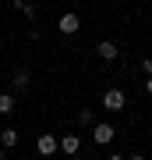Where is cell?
Segmentation results:
<instances>
[{
	"instance_id": "8fae6325",
	"label": "cell",
	"mask_w": 152,
	"mask_h": 160,
	"mask_svg": "<svg viewBox=\"0 0 152 160\" xmlns=\"http://www.w3.org/2000/svg\"><path fill=\"white\" fill-rule=\"evenodd\" d=\"M0 146H4V149L18 146V128H4V132H0Z\"/></svg>"
},
{
	"instance_id": "e0dca14e",
	"label": "cell",
	"mask_w": 152,
	"mask_h": 160,
	"mask_svg": "<svg viewBox=\"0 0 152 160\" xmlns=\"http://www.w3.org/2000/svg\"><path fill=\"white\" fill-rule=\"evenodd\" d=\"M85 160H92V157H85Z\"/></svg>"
},
{
	"instance_id": "277c9868",
	"label": "cell",
	"mask_w": 152,
	"mask_h": 160,
	"mask_svg": "<svg viewBox=\"0 0 152 160\" xmlns=\"http://www.w3.org/2000/svg\"><path fill=\"white\" fill-rule=\"evenodd\" d=\"M57 146H60V139L50 135V132H43V135L35 139V149H39L43 157H53V153H57Z\"/></svg>"
},
{
	"instance_id": "7a4b0ae2",
	"label": "cell",
	"mask_w": 152,
	"mask_h": 160,
	"mask_svg": "<svg viewBox=\"0 0 152 160\" xmlns=\"http://www.w3.org/2000/svg\"><path fill=\"white\" fill-rule=\"evenodd\" d=\"M113 135H117V132H113L110 121H96V125H92V142H96V146H110Z\"/></svg>"
},
{
	"instance_id": "5bb4252c",
	"label": "cell",
	"mask_w": 152,
	"mask_h": 160,
	"mask_svg": "<svg viewBox=\"0 0 152 160\" xmlns=\"http://www.w3.org/2000/svg\"><path fill=\"white\" fill-rule=\"evenodd\" d=\"M145 89H149V92H152V75H149V82H145Z\"/></svg>"
},
{
	"instance_id": "8992f818",
	"label": "cell",
	"mask_w": 152,
	"mask_h": 160,
	"mask_svg": "<svg viewBox=\"0 0 152 160\" xmlns=\"http://www.w3.org/2000/svg\"><path fill=\"white\" fill-rule=\"evenodd\" d=\"M78 149H81V135H74V132H67V135H60V153L74 157Z\"/></svg>"
},
{
	"instance_id": "5b68a950",
	"label": "cell",
	"mask_w": 152,
	"mask_h": 160,
	"mask_svg": "<svg viewBox=\"0 0 152 160\" xmlns=\"http://www.w3.org/2000/svg\"><path fill=\"white\" fill-rule=\"evenodd\" d=\"M96 57L110 64V61L120 57V50H117V43H113V39H103V43H96Z\"/></svg>"
},
{
	"instance_id": "2e32d148",
	"label": "cell",
	"mask_w": 152,
	"mask_h": 160,
	"mask_svg": "<svg viewBox=\"0 0 152 160\" xmlns=\"http://www.w3.org/2000/svg\"><path fill=\"white\" fill-rule=\"evenodd\" d=\"M0 160H4V146H0Z\"/></svg>"
},
{
	"instance_id": "52a82bcc",
	"label": "cell",
	"mask_w": 152,
	"mask_h": 160,
	"mask_svg": "<svg viewBox=\"0 0 152 160\" xmlns=\"http://www.w3.org/2000/svg\"><path fill=\"white\" fill-rule=\"evenodd\" d=\"M28 86H32V78H28V71H14V78H11V92L14 96H25Z\"/></svg>"
},
{
	"instance_id": "7c38bea8",
	"label": "cell",
	"mask_w": 152,
	"mask_h": 160,
	"mask_svg": "<svg viewBox=\"0 0 152 160\" xmlns=\"http://www.w3.org/2000/svg\"><path fill=\"white\" fill-rule=\"evenodd\" d=\"M141 71H145V75H152V57H145V61H141Z\"/></svg>"
},
{
	"instance_id": "4fadbf2b",
	"label": "cell",
	"mask_w": 152,
	"mask_h": 160,
	"mask_svg": "<svg viewBox=\"0 0 152 160\" xmlns=\"http://www.w3.org/2000/svg\"><path fill=\"white\" fill-rule=\"evenodd\" d=\"M106 160H127V157H120V153H110V157H106Z\"/></svg>"
},
{
	"instance_id": "30bf717a",
	"label": "cell",
	"mask_w": 152,
	"mask_h": 160,
	"mask_svg": "<svg viewBox=\"0 0 152 160\" xmlns=\"http://www.w3.org/2000/svg\"><path fill=\"white\" fill-rule=\"evenodd\" d=\"M14 114V92H0V118Z\"/></svg>"
},
{
	"instance_id": "6da1fadb",
	"label": "cell",
	"mask_w": 152,
	"mask_h": 160,
	"mask_svg": "<svg viewBox=\"0 0 152 160\" xmlns=\"http://www.w3.org/2000/svg\"><path fill=\"white\" fill-rule=\"evenodd\" d=\"M124 107H127L124 89H106L103 92V110H113V114H117V110H124Z\"/></svg>"
},
{
	"instance_id": "9c48e42d",
	"label": "cell",
	"mask_w": 152,
	"mask_h": 160,
	"mask_svg": "<svg viewBox=\"0 0 152 160\" xmlns=\"http://www.w3.org/2000/svg\"><path fill=\"white\" fill-rule=\"evenodd\" d=\"M74 121H78L81 128H92V125H96V110H89V107H81L78 114H74Z\"/></svg>"
},
{
	"instance_id": "9a60e30c",
	"label": "cell",
	"mask_w": 152,
	"mask_h": 160,
	"mask_svg": "<svg viewBox=\"0 0 152 160\" xmlns=\"http://www.w3.org/2000/svg\"><path fill=\"white\" fill-rule=\"evenodd\" d=\"M127 160H145V157H141V153H135V157H127Z\"/></svg>"
},
{
	"instance_id": "ba28073f",
	"label": "cell",
	"mask_w": 152,
	"mask_h": 160,
	"mask_svg": "<svg viewBox=\"0 0 152 160\" xmlns=\"http://www.w3.org/2000/svg\"><path fill=\"white\" fill-rule=\"evenodd\" d=\"M11 7H14V11H21L28 22H35V14H39V11H35V4H28V0H11Z\"/></svg>"
},
{
	"instance_id": "3957f363",
	"label": "cell",
	"mask_w": 152,
	"mask_h": 160,
	"mask_svg": "<svg viewBox=\"0 0 152 160\" xmlns=\"http://www.w3.org/2000/svg\"><path fill=\"white\" fill-rule=\"evenodd\" d=\"M57 29H60L64 36H74V32H78V29H81V18H78V14H74V11H64L60 18H57Z\"/></svg>"
}]
</instances>
